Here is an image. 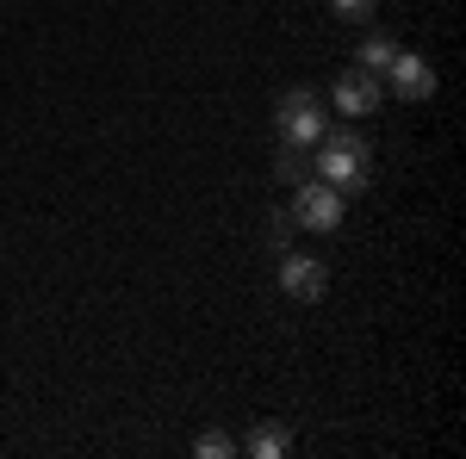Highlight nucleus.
<instances>
[{
    "label": "nucleus",
    "instance_id": "5",
    "mask_svg": "<svg viewBox=\"0 0 466 459\" xmlns=\"http://www.w3.org/2000/svg\"><path fill=\"white\" fill-rule=\"evenodd\" d=\"M329 100H336L342 118H367V112H380V75H373V69H349L342 81H336Z\"/></svg>",
    "mask_w": 466,
    "mask_h": 459
},
{
    "label": "nucleus",
    "instance_id": "8",
    "mask_svg": "<svg viewBox=\"0 0 466 459\" xmlns=\"http://www.w3.org/2000/svg\"><path fill=\"white\" fill-rule=\"evenodd\" d=\"M249 454H255V459H280V454H292V434H287L280 423H261V428L249 434Z\"/></svg>",
    "mask_w": 466,
    "mask_h": 459
},
{
    "label": "nucleus",
    "instance_id": "7",
    "mask_svg": "<svg viewBox=\"0 0 466 459\" xmlns=\"http://www.w3.org/2000/svg\"><path fill=\"white\" fill-rule=\"evenodd\" d=\"M274 175H280V186H299V180H311V149H299V143H280V155H274Z\"/></svg>",
    "mask_w": 466,
    "mask_h": 459
},
{
    "label": "nucleus",
    "instance_id": "2",
    "mask_svg": "<svg viewBox=\"0 0 466 459\" xmlns=\"http://www.w3.org/2000/svg\"><path fill=\"white\" fill-rule=\"evenodd\" d=\"M274 131H280V143L311 149V143L329 131V112H323V100L311 87H292V94H280V106H274Z\"/></svg>",
    "mask_w": 466,
    "mask_h": 459
},
{
    "label": "nucleus",
    "instance_id": "4",
    "mask_svg": "<svg viewBox=\"0 0 466 459\" xmlns=\"http://www.w3.org/2000/svg\"><path fill=\"white\" fill-rule=\"evenodd\" d=\"M323 285H329V267L311 261V254H280V292L292 304H318Z\"/></svg>",
    "mask_w": 466,
    "mask_h": 459
},
{
    "label": "nucleus",
    "instance_id": "9",
    "mask_svg": "<svg viewBox=\"0 0 466 459\" xmlns=\"http://www.w3.org/2000/svg\"><path fill=\"white\" fill-rule=\"evenodd\" d=\"M392 56H398V44L386 32H373L367 44H360V69H373V75H386V63H392Z\"/></svg>",
    "mask_w": 466,
    "mask_h": 459
},
{
    "label": "nucleus",
    "instance_id": "12",
    "mask_svg": "<svg viewBox=\"0 0 466 459\" xmlns=\"http://www.w3.org/2000/svg\"><path fill=\"white\" fill-rule=\"evenodd\" d=\"M329 6H336V13H342V19H367V13H373V6H380V0H329Z\"/></svg>",
    "mask_w": 466,
    "mask_h": 459
},
{
    "label": "nucleus",
    "instance_id": "11",
    "mask_svg": "<svg viewBox=\"0 0 466 459\" xmlns=\"http://www.w3.org/2000/svg\"><path fill=\"white\" fill-rule=\"evenodd\" d=\"M292 230H299V224H292V212H280V217H274V230H268V243H274V248H280V254H287Z\"/></svg>",
    "mask_w": 466,
    "mask_h": 459
},
{
    "label": "nucleus",
    "instance_id": "10",
    "mask_svg": "<svg viewBox=\"0 0 466 459\" xmlns=\"http://www.w3.org/2000/svg\"><path fill=\"white\" fill-rule=\"evenodd\" d=\"M193 454H199V459H230V454H237V441H230L224 428H212V434H199V441H193Z\"/></svg>",
    "mask_w": 466,
    "mask_h": 459
},
{
    "label": "nucleus",
    "instance_id": "1",
    "mask_svg": "<svg viewBox=\"0 0 466 459\" xmlns=\"http://www.w3.org/2000/svg\"><path fill=\"white\" fill-rule=\"evenodd\" d=\"M311 168L342 199H355V193H367V180H373V149H367V137H360L355 125H342V131H323L311 143Z\"/></svg>",
    "mask_w": 466,
    "mask_h": 459
},
{
    "label": "nucleus",
    "instance_id": "6",
    "mask_svg": "<svg viewBox=\"0 0 466 459\" xmlns=\"http://www.w3.org/2000/svg\"><path fill=\"white\" fill-rule=\"evenodd\" d=\"M386 75H392V94H398V100H410V106L435 94V69L423 63V56H410V50H398L392 63H386Z\"/></svg>",
    "mask_w": 466,
    "mask_h": 459
},
{
    "label": "nucleus",
    "instance_id": "3",
    "mask_svg": "<svg viewBox=\"0 0 466 459\" xmlns=\"http://www.w3.org/2000/svg\"><path fill=\"white\" fill-rule=\"evenodd\" d=\"M342 205H349V199H342L329 180H299V186H292V224H299V230H336V224H342Z\"/></svg>",
    "mask_w": 466,
    "mask_h": 459
}]
</instances>
